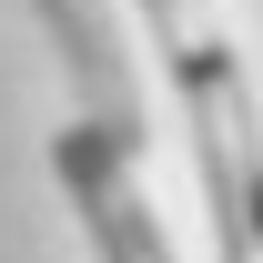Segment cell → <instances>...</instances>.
Here are the masks:
<instances>
[{
	"instance_id": "277c9868",
	"label": "cell",
	"mask_w": 263,
	"mask_h": 263,
	"mask_svg": "<svg viewBox=\"0 0 263 263\" xmlns=\"http://www.w3.org/2000/svg\"><path fill=\"white\" fill-rule=\"evenodd\" d=\"M132 10H142V31H152V51H182V41L202 31V21H193V0H132Z\"/></svg>"
},
{
	"instance_id": "7a4b0ae2",
	"label": "cell",
	"mask_w": 263,
	"mask_h": 263,
	"mask_svg": "<svg viewBox=\"0 0 263 263\" xmlns=\"http://www.w3.org/2000/svg\"><path fill=\"white\" fill-rule=\"evenodd\" d=\"M41 21H51V41H61V61H71L81 132L111 142L122 162H142V152H152V122H142V81H132V61H122L111 0H41Z\"/></svg>"
},
{
	"instance_id": "3957f363",
	"label": "cell",
	"mask_w": 263,
	"mask_h": 263,
	"mask_svg": "<svg viewBox=\"0 0 263 263\" xmlns=\"http://www.w3.org/2000/svg\"><path fill=\"white\" fill-rule=\"evenodd\" d=\"M51 172H61L71 213L91 223L101 263H172V233H162V213H152V202H142V182H132L142 162H122L111 142H91V132L71 122L61 142H51Z\"/></svg>"
},
{
	"instance_id": "6da1fadb",
	"label": "cell",
	"mask_w": 263,
	"mask_h": 263,
	"mask_svg": "<svg viewBox=\"0 0 263 263\" xmlns=\"http://www.w3.org/2000/svg\"><path fill=\"white\" fill-rule=\"evenodd\" d=\"M172 61V91L193 111V162H202V213L223 233V263H263V122L243 101V71L213 31H193Z\"/></svg>"
}]
</instances>
